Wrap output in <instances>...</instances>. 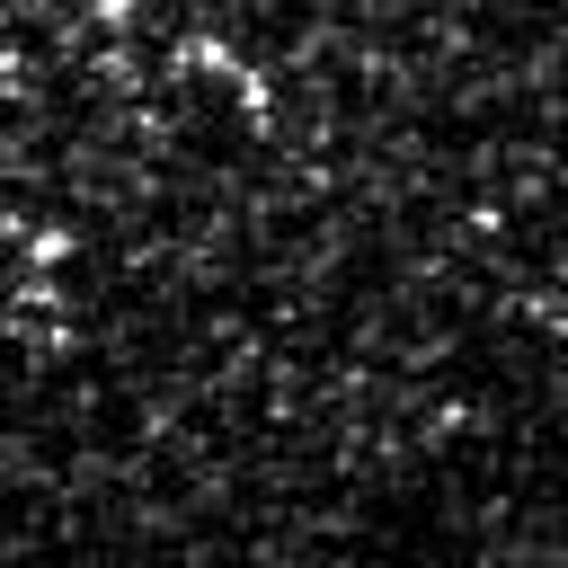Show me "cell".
Returning a JSON list of instances; mask_svg holds the SVG:
<instances>
[{"label": "cell", "instance_id": "1", "mask_svg": "<svg viewBox=\"0 0 568 568\" xmlns=\"http://www.w3.org/2000/svg\"><path fill=\"white\" fill-rule=\"evenodd\" d=\"M98 9H106V18H124V0H98Z\"/></svg>", "mask_w": 568, "mask_h": 568}]
</instances>
